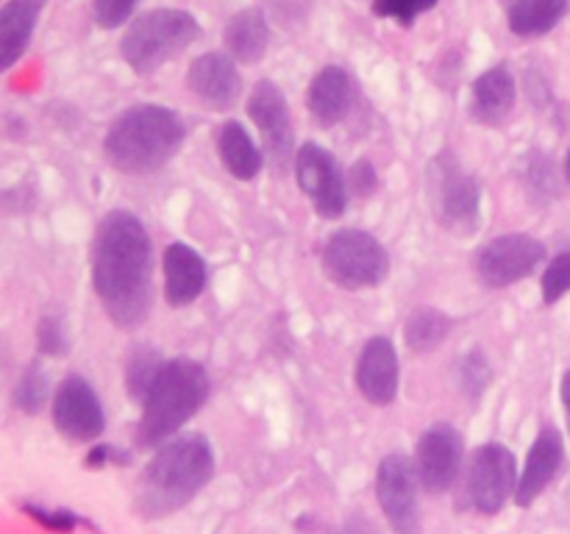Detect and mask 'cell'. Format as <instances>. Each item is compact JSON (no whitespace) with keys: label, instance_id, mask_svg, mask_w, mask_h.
<instances>
[{"label":"cell","instance_id":"1","mask_svg":"<svg viewBox=\"0 0 570 534\" xmlns=\"http://www.w3.org/2000/svg\"><path fill=\"white\" fill-rule=\"evenodd\" d=\"M92 287L115 326L137 328L154 312V243L134 211L111 209L98 222Z\"/></svg>","mask_w":570,"mask_h":534},{"label":"cell","instance_id":"2","mask_svg":"<svg viewBox=\"0 0 570 534\" xmlns=\"http://www.w3.org/2000/svg\"><path fill=\"white\" fill-rule=\"evenodd\" d=\"M215 476V448L204 434H176L156 448L134 490V510L159 521L184 510Z\"/></svg>","mask_w":570,"mask_h":534},{"label":"cell","instance_id":"3","mask_svg":"<svg viewBox=\"0 0 570 534\" xmlns=\"http://www.w3.org/2000/svg\"><path fill=\"white\" fill-rule=\"evenodd\" d=\"M187 139L181 115L161 103H137L115 117L104 137V156L126 176H150L176 159Z\"/></svg>","mask_w":570,"mask_h":534},{"label":"cell","instance_id":"4","mask_svg":"<svg viewBox=\"0 0 570 534\" xmlns=\"http://www.w3.org/2000/svg\"><path fill=\"white\" fill-rule=\"evenodd\" d=\"M212 393V382L206 367L193 356L167 359L154 387L142 398L137 443L139 448H159L170 437H176L195 415L206 406Z\"/></svg>","mask_w":570,"mask_h":534},{"label":"cell","instance_id":"5","mask_svg":"<svg viewBox=\"0 0 570 534\" xmlns=\"http://www.w3.org/2000/svg\"><path fill=\"white\" fill-rule=\"evenodd\" d=\"M198 39L200 22L195 14L184 9H150L128 22L120 39V53L137 76H154Z\"/></svg>","mask_w":570,"mask_h":534},{"label":"cell","instance_id":"6","mask_svg":"<svg viewBox=\"0 0 570 534\" xmlns=\"http://www.w3.org/2000/svg\"><path fill=\"white\" fill-rule=\"evenodd\" d=\"M426 195L434 220L454 237H473L482 226V187L476 176L456 159L454 150H440L426 167Z\"/></svg>","mask_w":570,"mask_h":534},{"label":"cell","instance_id":"7","mask_svg":"<svg viewBox=\"0 0 570 534\" xmlns=\"http://www.w3.org/2000/svg\"><path fill=\"white\" fill-rule=\"evenodd\" d=\"M323 273L343 289H371L387 281L390 254L382 239L362 228H340L321 254Z\"/></svg>","mask_w":570,"mask_h":534},{"label":"cell","instance_id":"8","mask_svg":"<svg viewBox=\"0 0 570 534\" xmlns=\"http://www.w3.org/2000/svg\"><path fill=\"white\" fill-rule=\"evenodd\" d=\"M518 462L507 445L484 443L471 454L462 478L460 506L476 515L493 517L507 506V501L515 498L518 490Z\"/></svg>","mask_w":570,"mask_h":534},{"label":"cell","instance_id":"9","mask_svg":"<svg viewBox=\"0 0 570 534\" xmlns=\"http://www.w3.org/2000/svg\"><path fill=\"white\" fill-rule=\"evenodd\" d=\"M295 181L323 220H340L348 209V178L337 156L317 142L301 145L293 161Z\"/></svg>","mask_w":570,"mask_h":534},{"label":"cell","instance_id":"10","mask_svg":"<svg viewBox=\"0 0 570 534\" xmlns=\"http://www.w3.org/2000/svg\"><path fill=\"white\" fill-rule=\"evenodd\" d=\"M546 259V245L532 234H501L476 254V276L482 287L507 289L532 276Z\"/></svg>","mask_w":570,"mask_h":534},{"label":"cell","instance_id":"11","mask_svg":"<svg viewBox=\"0 0 570 534\" xmlns=\"http://www.w3.org/2000/svg\"><path fill=\"white\" fill-rule=\"evenodd\" d=\"M248 109L250 122L259 131L262 145H265V159L276 167L278 172L295 161V128H293V115H289V103L284 98L282 87L271 78L265 81H256V87L248 95Z\"/></svg>","mask_w":570,"mask_h":534},{"label":"cell","instance_id":"12","mask_svg":"<svg viewBox=\"0 0 570 534\" xmlns=\"http://www.w3.org/2000/svg\"><path fill=\"white\" fill-rule=\"evenodd\" d=\"M462 462H465V437L454 423L438 421L417 437L415 471L429 495L449 493L460 482Z\"/></svg>","mask_w":570,"mask_h":534},{"label":"cell","instance_id":"13","mask_svg":"<svg viewBox=\"0 0 570 534\" xmlns=\"http://www.w3.org/2000/svg\"><path fill=\"white\" fill-rule=\"evenodd\" d=\"M415 459L406 454H387L376 471V498L395 534H421V506H417Z\"/></svg>","mask_w":570,"mask_h":534},{"label":"cell","instance_id":"14","mask_svg":"<svg viewBox=\"0 0 570 534\" xmlns=\"http://www.w3.org/2000/svg\"><path fill=\"white\" fill-rule=\"evenodd\" d=\"M53 426L70 443H92L104 434L106 415L92 384L78 373L61 378L53 393Z\"/></svg>","mask_w":570,"mask_h":534},{"label":"cell","instance_id":"15","mask_svg":"<svg viewBox=\"0 0 570 534\" xmlns=\"http://www.w3.org/2000/svg\"><path fill=\"white\" fill-rule=\"evenodd\" d=\"M187 89L198 103L212 111H226L243 98V72L239 61L223 50L198 56L187 70Z\"/></svg>","mask_w":570,"mask_h":534},{"label":"cell","instance_id":"16","mask_svg":"<svg viewBox=\"0 0 570 534\" xmlns=\"http://www.w3.org/2000/svg\"><path fill=\"white\" fill-rule=\"evenodd\" d=\"M354 382L362 398L373 406H390L401 389V362L390 337H371L356 359Z\"/></svg>","mask_w":570,"mask_h":534},{"label":"cell","instance_id":"17","mask_svg":"<svg viewBox=\"0 0 570 534\" xmlns=\"http://www.w3.org/2000/svg\"><path fill=\"white\" fill-rule=\"evenodd\" d=\"M354 78L345 67L326 65L306 87V109L321 128H334L354 109Z\"/></svg>","mask_w":570,"mask_h":534},{"label":"cell","instance_id":"18","mask_svg":"<svg viewBox=\"0 0 570 534\" xmlns=\"http://www.w3.org/2000/svg\"><path fill=\"white\" fill-rule=\"evenodd\" d=\"M161 270H165V300L173 309L195 304L209 281V267L206 259L187 243H170L161 256Z\"/></svg>","mask_w":570,"mask_h":534},{"label":"cell","instance_id":"19","mask_svg":"<svg viewBox=\"0 0 570 534\" xmlns=\"http://www.w3.org/2000/svg\"><path fill=\"white\" fill-rule=\"evenodd\" d=\"M562 459H566V448H562V434L560 428L543 426L540 434L534 437L532 448L527 454V465H523L521 476H518L515 490V504L521 510L532 506L540 495L546 493L554 476L560 473Z\"/></svg>","mask_w":570,"mask_h":534},{"label":"cell","instance_id":"20","mask_svg":"<svg viewBox=\"0 0 570 534\" xmlns=\"http://www.w3.org/2000/svg\"><path fill=\"white\" fill-rule=\"evenodd\" d=\"M518 100L515 76L507 65L488 67L471 87V120L495 128L512 115Z\"/></svg>","mask_w":570,"mask_h":534},{"label":"cell","instance_id":"21","mask_svg":"<svg viewBox=\"0 0 570 534\" xmlns=\"http://www.w3.org/2000/svg\"><path fill=\"white\" fill-rule=\"evenodd\" d=\"M48 0H6L0 6V72L14 67L31 44Z\"/></svg>","mask_w":570,"mask_h":534},{"label":"cell","instance_id":"22","mask_svg":"<svg viewBox=\"0 0 570 534\" xmlns=\"http://www.w3.org/2000/svg\"><path fill=\"white\" fill-rule=\"evenodd\" d=\"M217 156L237 181H254L265 170V150L239 120H226L217 131Z\"/></svg>","mask_w":570,"mask_h":534},{"label":"cell","instance_id":"23","mask_svg":"<svg viewBox=\"0 0 570 534\" xmlns=\"http://www.w3.org/2000/svg\"><path fill=\"white\" fill-rule=\"evenodd\" d=\"M226 53H232L239 65H256L267 56L271 48V26L259 9H243L228 17L223 31Z\"/></svg>","mask_w":570,"mask_h":534},{"label":"cell","instance_id":"24","mask_svg":"<svg viewBox=\"0 0 570 534\" xmlns=\"http://www.w3.org/2000/svg\"><path fill=\"white\" fill-rule=\"evenodd\" d=\"M570 0H501L507 26L515 37L534 39L554 31L568 14Z\"/></svg>","mask_w":570,"mask_h":534},{"label":"cell","instance_id":"25","mask_svg":"<svg viewBox=\"0 0 570 534\" xmlns=\"http://www.w3.org/2000/svg\"><path fill=\"white\" fill-rule=\"evenodd\" d=\"M454 332V317L438 306H415L404 323V343L412 354H432Z\"/></svg>","mask_w":570,"mask_h":534},{"label":"cell","instance_id":"26","mask_svg":"<svg viewBox=\"0 0 570 534\" xmlns=\"http://www.w3.org/2000/svg\"><path fill=\"white\" fill-rule=\"evenodd\" d=\"M165 356L154 345H137V348L128 354L126 359V393L128 398L142 404V398L148 395V389L154 387L156 376L165 367Z\"/></svg>","mask_w":570,"mask_h":534},{"label":"cell","instance_id":"27","mask_svg":"<svg viewBox=\"0 0 570 534\" xmlns=\"http://www.w3.org/2000/svg\"><path fill=\"white\" fill-rule=\"evenodd\" d=\"M454 382L471 404L482 400V395L493 384V365H490L488 354L482 348H471L465 354H460V359L454 365Z\"/></svg>","mask_w":570,"mask_h":534},{"label":"cell","instance_id":"28","mask_svg":"<svg viewBox=\"0 0 570 534\" xmlns=\"http://www.w3.org/2000/svg\"><path fill=\"white\" fill-rule=\"evenodd\" d=\"M11 400H14L17 409L26 412V415H39V412L45 409V404L50 400V382L48 373L42 370L39 362L26 367V373H22L20 382H17Z\"/></svg>","mask_w":570,"mask_h":534},{"label":"cell","instance_id":"29","mask_svg":"<svg viewBox=\"0 0 570 534\" xmlns=\"http://www.w3.org/2000/svg\"><path fill=\"white\" fill-rule=\"evenodd\" d=\"M540 293H543L546 306H554L570 293V250H562L546 265L543 278H540Z\"/></svg>","mask_w":570,"mask_h":534},{"label":"cell","instance_id":"30","mask_svg":"<svg viewBox=\"0 0 570 534\" xmlns=\"http://www.w3.org/2000/svg\"><path fill=\"white\" fill-rule=\"evenodd\" d=\"M438 0H373V14L410 28L421 14L432 11Z\"/></svg>","mask_w":570,"mask_h":534},{"label":"cell","instance_id":"31","mask_svg":"<svg viewBox=\"0 0 570 534\" xmlns=\"http://www.w3.org/2000/svg\"><path fill=\"white\" fill-rule=\"evenodd\" d=\"M139 0H92L95 22L106 31H115L122 28L126 22H131L134 11H137Z\"/></svg>","mask_w":570,"mask_h":534},{"label":"cell","instance_id":"32","mask_svg":"<svg viewBox=\"0 0 570 534\" xmlns=\"http://www.w3.org/2000/svg\"><path fill=\"white\" fill-rule=\"evenodd\" d=\"M345 178H348L351 198L371 200L373 195H376V189H379V170H376V165H373L371 159H365V156H362V159H356L354 165L348 167Z\"/></svg>","mask_w":570,"mask_h":534},{"label":"cell","instance_id":"33","mask_svg":"<svg viewBox=\"0 0 570 534\" xmlns=\"http://www.w3.org/2000/svg\"><path fill=\"white\" fill-rule=\"evenodd\" d=\"M37 348L45 356H61L67 350V326L59 315H45L37 323Z\"/></svg>","mask_w":570,"mask_h":534},{"label":"cell","instance_id":"34","mask_svg":"<svg viewBox=\"0 0 570 534\" xmlns=\"http://www.w3.org/2000/svg\"><path fill=\"white\" fill-rule=\"evenodd\" d=\"M22 510H26L33 521L42 523L45 528H50V532L67 534L78 526L76 512H70V510H45V506H33V504L22 506Z\"/></svg>","mask_w":570,"mask_h":534},{"label":"cell","instance_id":"35","mask_svg":"<svg viewBox=\"0 0 570 534\" xmlns=\"http://www.w3.org/2000/svg\"><path fill=\"white\" fill-rule=\"evenodd\" d=\"M128 459H131L128 451H120L111 443H100V445H92V451H89L87 459H83V467H89V471H100V467L106 465H126Z\"/></svg>","mask_w":570,"mask_h":534},{"label":"cell","instance_id":"36","mask_svg":"<svg viewBox=\"0 0 570 534\" xmlns=\"http://www.w3.org/2000/svg\"><path fill=\"white\" fill-rule=\"evenodd\" d=\"M340 534H376V532H373V528H371V523L362 521V517H360V521H348V523H345V528Z\"/></svg>","mask_w":570,"mask_h":534},{"label":"cell","instance_id":"37","mask_svg":"<svg viewBox=\"0 0 570 534\" xmlns=\"http://www.w3.org/2000/svg\"><path fill=\"white\" fill-rule=\"evenodd\" d=\"M560 395H562V406H566V415H568V428H570V370H566L560 384Z\"/></svg>","mask_w":570,"mask_h":534},{"label":"cell","instance_id":"38","mask_svg":"<svg viewBox=\"0 0 570 534\" xmlns=\"http://www.w3.org/2000/svg\"><path fill=\"white\" fill-rule=\"evenodd\" d=\"M566 176H568V181H570V150H568V156H566Z\"/></svg>","mask_w":570,"mask_h":534}]
</instances>
